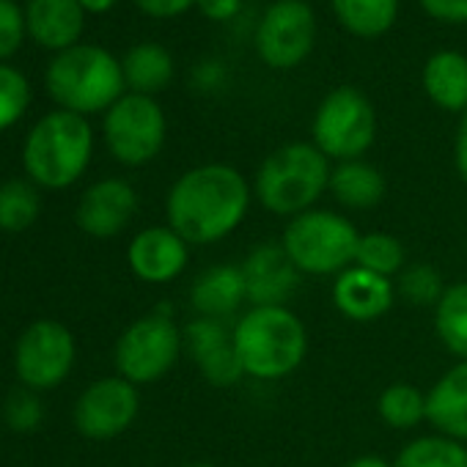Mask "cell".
<instances>
[{"mask_svg": "<svg viewBox=\"0 0 467 467\" xmlns=\"http://www.w3.org/2000/svg\"><path fill=\"white\" fill-rule=\"evenodd\" d=\"M251 209L245 176L220 162L187 171L168 192V225L187 245H214L237 231Z\"/></svg>", "mask_w": 467, "mask_h": 467, "instance_id": "6da1fadb", "label": "cell"}, {"mask_svg": "<svg viewBox=\"0 0 467 467\" xmlns=\"http://www.w3.org/2000/svg\"><path fill=\"white\" fill-rule=\"evenodd\" d=\"M231 333L243 371L265 382L295 374L308 352L306 325L286 306H251Z\"/></svg>", "mask_w": 467, "mask_h": 467, "instance_id": "7a4b0ae2", "label": "cell"}, {"mask_svg": "<svg viewBox=\"0 0 467 467\" xmlns=\"http://www.w3.org/2000/svg\"><path fill=\"white\" fill-rule=\"evenodd\" d=\"M330 160L311 143H289L273 151L254 182L256 201L278 214V217H297L322 198L330 187Z\"/></svg>", "mask_w": 467, "mask_h": 467, "instance_id": "3957f363", "label": "cell"}, {"mask_svg": "<svg viewBox=\"0 0 467 467\" xmlns=\"http://www.w3.org/2000/svg\"><path fill=\"white\" fill-rule=\"evenodd\" d=\"M300 275H341L355 265L360 234L355 223L330 209H308L289 220L281 237Z\"/></svg>", "mask_w": 467, "mask_h": 467, "instance_id": "277c9868", "label": "cell"}, {"mask_svg": "<svg viewBox=\"0 0 467 467\" xmlns=\"http://www.w3.org/2000/svg\"><path fill=\"white\" fill-rule=\"evenodd\" d=\"M124 69L102 47L80 45L64 50L47 69V88L72 113L113 108L124 91Z\"/></svg>", "mask_w": 467, "mask_h": 467, "instance_id": "5b68a950", "label": "cell"}, {"mask_svg": "<svg viewBox=\"0 0 467 467\" xmlns=\"http://www.w3.org/2000/svg\"><path fill=\"white\" fill-rule=\"evenodd\" d=\"M91 127L80 113L58 110L45 116L28 135L26 168L36 184L69 187L91 160Z\"/></svg>", "mask_w": 467, "mask_h": 467, "instance_id": "8992f818", "label": "cell"}, {"mask_svg": "<svg viewBox=\"0 0 467 467\" xmlns=\"http://www.w3.org/2000/svg\"><path fill=\"white\" fill-rule=\"evenodd\" d=\"M184 347V336L176 327L171 311L160 308L138 322H132L119 344H116V368L119 377H124L132 385L157 382L165 377L173 363L179 360V352Z\"/></svg>", "mask_w": 467, "mask_h": 467, "instance_id": "52a82bcc", "label": "cell"}, {"mask_svg": "<svg viewBox=\"0 0 467 467\" xmlns=\"http://www.w3.org/2000/svg\"><path fill=\"white\" fill-rule=\"evenodd\" d=\"M377 135V116L371 102L355 88L333 91L317 110L314 146L338 162L358 160L368 151Z\"/></svg>", "mask_w": 467, "mask_h": 467, "instance_id": "ba28073f", "label": "cell"}, {"mask_svg": "<svg viewBox=\"0 0 467 467\" xmlns=\"http://www.w3.org/2000/svg\"><path fill=\"white\" fill-rule=\"evenodd\" d=\"M105 140L124 165L154 160L165 143V116L160 105L143 94L121 97L105 119Z\"/></svg>", "mask_w": 467, "mask_h": 467, "instance_id": "9c48e42d", "label": "cell"}, {"mask_svg": "<svg viewBox=\"0 0 467 467\" xmlns=\"http://www.w3.org/2000/svg\"><path fill=\"white\" fill-rule=\"evenodd\" d=\"M72 363H75V338L64 325L50 319L31 325L23 333L15 355L20 379L36 390L61 385Z\"/></svg>", "mask_w": 467, "mask_h": 467, "instance_id": "30bf717a", "label": "cell"}, {"mask_svg": "<svg viewBox=\"0 0 467 467\" xmlns=\"http://www.w3.org/2000/svg\"><path fill=\"white\" fill-rule=\"evenodd\" d=\"M314 12L303 0H281L275 4L256 34L259 56L275 67V69H289L297 67L314 47Z\"/></svg>", "mask_w": 467, "mask_h": 467, "instance_id": "8fae6325", "label": "cell"}, {"mask_svg": "<svg viewBox=\"0 0 467 467\" xmlns=\"http://www.w3.org/2000/svg\"><path fill=\"white\" fill-rule=\"evenodd\" d=\"M138 388L124 377H105L86 388L75 407L78 429L91 440H108L130 429L138 415Z\"/></svg>", "mask_w": 467, "mask_h": 467, "instance_id": "7c38bea8", "label": "cell"}, {"mask_svg": "<svg viewBox=\"0 0 467 467\" xmlns=\"http://www.w3.org/2000/svg\"><path fill=\"white\" fill-rule=\"evenodd\" d=\"M184 349L190 352L192 363L201 368L203 379L214 388L237 385L245 371L234 347V333L220 319L198 317L184 327Z\"/></svg>", "mask_w": 467, "mask_h": 467, "instance_id": "4fadbf2b", "label": "cell"}, {"mask_svg": "<svg viewBox=\"0 0 467 467\" xmlns=\"http://www.w3.org/2000/svg\"><path fill=\"white\" fill-rule=\"evenodd\" d=\"M251 306H286L300 284V270L292 265L281 243H265L240 265Z\"/></svg>", "mask_w": 467, "mask_h": 467, "instance_id": "5bb4252c", "label": "cell"}, {"mask_svg": "<svg viewBox=\"0 0 467 467\" xmlns=\"http://www.w3.org/2000/svg\"><path fill=\"white\" fill-rule=\"evenodd\" d=\"M132 273L146 284H168L179 278L190 262V245L171 225L143 228L127 251Z\"/></svg>", "mask_w": 467, "mask_h": 467, "instance_id": "9a60e30c", "label": "cell"}, {"mask_svg": "<svg viewBox=\"0 0 467 467\" xmlns=\"http://www.w3.org/2000/svg\"><path fill=\"white\" fill-rule=\"evenodd\" d=\"M138 212V195L124 179H102L86 190L78 206V225L91 237H116Z\"/></svg>", "mask_w": 467, "mask_h": 467, "instance_id": "2e32d148", "label": "cell"}, {"mask_svg": "<svg viewBox=\"0 0 467 467\" xmlns=\"http://www.w3.org/2000/svg\"><path fill=\"white\" fill-rule=\"evenodd\" d=\"M396 286L390 278L374 275L358 265L344 270L333 284V303L352 322H374L393 308Z\"/></svg>", "mask_w": 467, "mask_h": 467, "instance_id": "e0dca14e", "label": "cell"}, {"mask_svg": "<svg viewBox=\"0 0 467 467\" xmlns=\"http://www.w3.org/2000/svg\"><path fill=\"white\" fill-rule=\"evenodd\" d=\"M426 420L437 434L467 442V360L451 366L426 390Z\"/></svg>", "mask_w": 467, "mask_h": 467, "instance_id": "ac0fdd59", "label": "cell"}, {"mask_svg": "<svg viewBox=\"0 0 467 467\" xmlns=\"http://www.w3.org/2000/svg\"><path fill=\"white\" fill-rule=\"evenodd\" d=\"M245 300L248 292L240 265H212L195 278L190 289V303L198 311V317L220 322L237 314Z\"/></svg>", "mask_w": 467, "mask_h": 467, "instance_id": "d6986e66", "label": "cell"}, {"mask_svg": "<svg viewBox=\"0 0 467 467\" xmlns=\"http://www.w3.org/2000/svg\"><path fill=\"white\" fill-rule=\"evenodd\" d=\"M26 23L39 45L69 50L83 31V6L80 0H31Z\"/></svg>", "mask_w": 467, "mask_h": 467, "instance_id": "ffe728a7", "label": "cell"}, {"mask_svg": "<svg viewBox=\"0 0 467 467\" xmlns=\"http://www.w3.org/2000/svg\"><path fill=\"white\" fill-rule=\"evenodd\" d=\"M327 190L336 195L341 206L366 212L385 198V176L363 160H349L333 168Z\"/></svg>", "mask_w": 467, "mask_h": 467, "instance_id": "44dd1931", "label": "cell"}, {"mask_svg": "<svg viewBox=\"0 0 467 467\" xmlns=\"http://www.w3.org/2000/svg\"><path fill=\"white\" fill-rule=\"evenodd\" d=\"M423 86L431 102L445 110L467 108V58L459 53H437L423 69Z\"/></svg>", "mask_w": 467, "mask_h": 467, "instance_id": "7402d4cb", "label": "cell"}, {"mask_svg": "<svg viewBox=\"0 0 467 467\" xmlns=\"http://www.w3.org/2000/svg\"><path fill=\"white\" fill-rule=\"evenodd\" d=\"M434 333L453 358L467 360V281L445 286L434 306Z\"/></svg>", "mask_w": 467, "mask_h": 467, "instance_id": "603a6c76", "label": "cell"}, {"mask_svg": "<svg viewBox=\"0 0 467 467\" xmlns=\"http://www.w3.org/2000/svg\"><path fill=\"white\" fill-rule=\"evenodd\" d=\"M393 467H467V445L442 434H426L410 440Z\"/></svg>", "mask_w": 467, "mask_h": 467, "instance_id": "cb8c5ba5", "label": "cell"}, {"mask_svg": "<svg viewBox=\"0 0 467 467\" xmlns=\"http://www.w3.org/2000/svg\"><path fill=\"white\" fill-rule=\"evenodd\" d=\"M124 80L143 97L160 91L168 86L171 75H173V61L171 56L157 47V45H140L135 50H130V56L124 58Z\"/></svg>", "mask_w": 467, "mask_h": 467, "instance_id": "d4e9b609", "label": "cell"}, {"mask_svg": "<svg viewBox=\"0 0 467 467\" xmlns=\"http://www.w3.org/2000/svg\"><path fill=\"white\" fill-rule=\"evenodd\" d=\"M377 412L382 423L396 431L415 429L420 420H426V393L410 382H393L379 393Z\"/></svg>", "mask_w": 467, "mask_h": 467, "instance_id": "484cf974", "label": "cell"}, {"mask_svg": "<svg viewBox=\"0 0 467 467\" xmlns=\"http://www.w3.org/2000/svg\"><path fill=\"white\" fill-rule=\"evenodd\" d=\"M338 20L358 36H379L396 20L399 0H333Z\"/></svg>", "mask_w": 467, "mask_h": 467, "instance_id": "4316f807", "label": "cell"}, {"mask_svg": "<svg viewBox=\"0 0 467 467\" xmlns=\"http://www.w3.org/2000/svg\"><path fill=\"white\" fill-rule=\"evenodd\" d=\"M355 265L374 275L393 278L404 270V245L393 237V234H385V231L360 234Z\"/></svg>", "mask_w": 467, "mask_h": 467, "instance_id": "83f0119b", "label": "cell"}, {"mask_svg": "<svg viewBox=\"0 0 467 467\" xmlns=\"http://www.w3.org/2000/svg\"><path fill=\"white\" fill-rule=\"evenodd\" d=\"M39 214V192L28 182H6L0 187V228L23 231Z\"/></svg>", "mask_w": 467, "mask_h": 467, "instance_id": "f1b7e54d", "label": "cell"}, {"mask_svg": "<svg viewBox=\"0 0 467 467\" xmlns=\"http://www.w3.org/2000/svg\"><path fill=\"white\" fill-rule=\"evenodd\" d=\"M396 292L410 303V306H437L445 286L440 273L431 265H410L399 273V286Z\"/></svg>", "mask_w": 467, "mask_h": 467, "instance_id": "f546056e", "label": "cell"}, {"mask_svg": "<svg viewBox=\"0 0 467 467\" xmlns=\"http://www.w3.org/2000/svg\"><path fill=\"white\" fill-rule=\"evenodd\" d=\"M28 108V80L12 69L0 67V130L12 127Z\"/></svg>", "mask_w": 467, "mask_h": 467, "instance_id": "4dcf8cb0", "label": "cell"}, {"mask_svg": "<svg viewBox=\"0 0 467 467\" xmlns=\"http://www.w3.org/2000/svg\"><path fill=\"white\" fill-rule=\"evenodd\" d=\"M26 20L15 0H0V58H9L23 42Z\"/></svg>", "mask_w": 467, "mask_h": 467, "instance_id": "1f68e13d", "label": "cell"}, {"mask_svg": "<svg viewBox=\"0 0 467 467\" xmlns=\"http://www.w3.org/2000/svg\"><path fill=\"white\" fill-rule=\"evenodd\" d=\"M6 420L20 431L36 429L42 420V404L31 393H15L6 404Z\"/></svg>", "mask_w": 467, "mask_h": 467, "instance_id": "d6a6232c", "label": "cell"}, {"mask_svg": "<svg viewBox=\"0 0 467 467\" xmlns=\"http://www.w3.org/2000/svg\"><path fill=\"white\" fill-rule=\"evenodd\" d=\"M423 9L445 23H467V0H420Z\"/></svg>", "mask_w": 467, "mask_h": 467, "instance_id": "836d02e7", "label": "cell"}, {"mask_svg": "<svg viewBox=\"0 0 467 467\" xmlns=\"http://www.w3.org/2000/svg\"><path fill=\"white\" fill-rule=\"evenodd\" d=\"M192 4L195 0H138V6L151 17H176Z\"/></svg>", "mask_w": 467, "mask_h": 467, "instance_id": "e575fe53", "label": "cell"}, {"mask_svg": "<svg viewBox=\"0 0 467 467\" xmlns=\"http://www.w3.org/2000/svg\"><path fill=\"white\" fill-rule=\"evenodd\" d=\"M198 6L212 20H228V17L237 15L240 0H198Z\"/></svg>", "mask_w": 467, "mask_h": 467, "instance_id": "d590c367", "label": "cell"}, {"mask_svg": "<svg viewBox=\"0 0 467 467\" xmlns=\"http://www.w3.org/2000/svg\"><path fill=\"white\" fill-rule=\"evenodd\" d=\"M456 171L462 182L467 184V116L462 119L459 132H456Z\"/></svg>", "mask_w": 467, "mask_h": 467, "instance_id": "8d00e7d4", "label": "cell"}, {"mask_svg": "<svg viewBox=\"0 0 467 467\" xmlns=\"http://www.w3.org/2000/svg\"><path fill=\"white\" fill-rule=\"evenodd\" d=\"M347 467H393V462H388V459H382V456L368 453V456H358V459H352Z\"/></svg>", "mask_w": 467, "mask_h": 467, "instance_id": "74e56055", "label": "cell"}, {"mask_svg": "<svg viewBox=\"0 0 467 467\" xmlns=\"http://www.w3.org/2000/svg\"><path fill=\"white\" fill-rule=\"evenodd\" d=\"M116 0H80V6L88 9V12H108Z\"/></svg>", "mask_w": 467, "mask_h": 467, "instance_id": "f35d334b", "label": "cell"}, {"mask_svg": "<svg viewBox=\"0 0 467 467\" xmlns=\"http://www.w3.org/2000/svg\"><path fill=\"white\" fill-rule=\"evenodd\" d=\"M187 467H214V464H206V462H195V464H187Z\"/></svg>", "mask_w": 467, "mask_h": 467, "instance_id": "ab89813d", "label": "cell"}]
</instances>
